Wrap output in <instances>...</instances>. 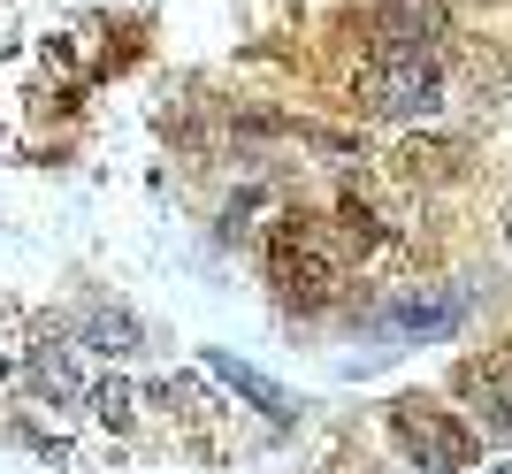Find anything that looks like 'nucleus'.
Instances as JSON below:
<instances>
[{"label": "nucleus", "instance_id": "8", "mask_svg": "<svg viewBox=\"0 0 512 474\" xmlns=\"http://www.w3.org/2000/svg\"><path fill=\"white\" fill-rule=\"evenodd\" d=\"M467 291H451V299H406V306H390V329L398 337H444V329L467 322Z\"/></svg>", "mask_w": 512, "mask_h": 474}, {"label": "nucleus", "instance_id": "5", "mask_svg": "<svg viewBox=\"0 0 512 474\" xmlns=\"http://www.w3.org/2000/svg\"><path fill=\"white\" fill-rule=\"evenodd\" d=\"M375 39L383 46H436L444 39V0H375Z\"/></svg>", "mask_w": 512, "mask_h": 474}, {"label": "nucleus", "instance_id": "3", "mask_svg": "<svg viewBox=\"0 0 512 474\" xmlns=\"http://www.w3.org/2000/svg\"><path fill=\"white\" fill-rule=\"evenodd\" d=\"M23 383H31L39 406H77V398H92V375H85V360H77V337L39 322L31 345H23Z\"/></svg>", "mask_w": 512, "mask_h": 474}, {"label": "nucleus", "instance_id": "10", "mask_svg": "<svg viewBox=\"0 0 512 474\" xmlns=\"http://www.w3.org/2000/svg\"><path fill=\"white\" fill-rule=\"evenodd\" d=\"M92 345L100 352H138V322H130V314H92Z\"/></svg>", "mask_w": 512, "mask_h": 474}, {"label": "nucleus", "instance_id": "12", "mask_svg": "<svg viewBox=\"0 0 512 474\" xmlns=\"http://www.w3.org/2000/svg\"><path fill=\"white\" fill-rule=\"evenodd\" d=\"M505 253H512V215H505Z\"/></svg>", "mask_w": 512, "mask_h": 474}, {"label": "nucleus", "instance_id": "11", "mask_svg": "<svg viewBox=\"0 0 512 474\" xmlns=\"http://www.w3.org/2000/svg\"><path fill=\"white\" fill-rule=\"evenodd\" d=\"M8 375H23V360H16L8 345H0V383H8Z\"/></svg>", "mask_w": 512, "mask_h": 474}, {"label": "nucleus", "instance_id": "1", "mask_svg": "<svg viewBox=\"0 0 512 474\" xmlns=\"http://www.w3.org/2000/svg\"><path fill=\"white\" fill-rule=\"evenodd\" d=\"M352 100L383 123H413V115H436L444 100V69H436V46H375V62L352 77Z\"/></svg>", "mask_w": 512, "mask_h": 474}, {"label": "nucleus", "instance_id": "9", "mask_svg": "<svg viewBox=\"0 0 512 474\" xmlns=\"http://www.w3.org/2000/svg\"><path fill=\"white\" fill-rule=\"evenodd\" d=\"M85 406L92 413H100V421H107V429H138V390H130L123 383V375H107V383H92V398H85Z\"/></svg>", "mask_w": 512, "mask_h": 474}, {"label": "nucleus", "instance_id": "4", "mask_svg": "<svg viewBox=\"0 0 512 474\" xmlns=\"http://www.w3.org/2000/svg\"><path fill=\"white\" fill-rule=\"evenodd\" d=\"M390 429H398V444H406L413 459H421V474H459L474 459V436L451 421V413L421 406V398H406V406H390Z\"/></svg>", "mask_w": 512, "mask_h": 474}, {"label": "nucleus", "instance_id": "6", "mask_svg": "<svg viewBox=\"0 0 512 474\" xmlns=\"http://www.w3.org/2000/svg\"><path fill=\"white\" fill-rule=\"evenodd\" d=\"M459 398H474V413H482L490 429H512V367L505 360L459 367Z\"/></svg>", "mask_w": 512, "mask_h": 474}, {"label": "nucleus", "instance_id": "2", "mask_svg": "<svg viewBox=\"0 0 512 474\" xmlns=\"http://www.w3.org/2000/svg\"><path fill=\"white\" fill-rule=\"evenodd\" d=\"M268 283H276L299 314L329 306L344 291V260H337V245H329V230L306 222V215H283L276 237H268Z\"/></svg>", "mask_w": 512, "mask_h": 474}, {"label": "nucleus", "instance_id": "7", "mask_svg": "<svg viewBox=\"0 0 512 474\" xmlns=\"http://www.w3.org/2000/svg\"><path fill=\"white\" fill-rule=\"evenodd\" d=\"M207 367H214V375H222V383L237 390V398H253V406L268 413V421H291V398H283V390L268 383L260 367H245V360H237V352H222V345H214V352H207Z\"/></svg>", "mask_w": 512, "mask_h": 474}, {"label": "nucleus", "instance_id": "13", "mask_svg": "<svg viewBox=\"0 0 512 474\" xmlns=\"http://www.w3.org/2000/svg\"><path fill=\"white\" fill-rule=\"evenodd\" d=\"M497 474H512V467H497Z\"/></svg>", "mask_w": 512, "mask_h": 474}]
</instances>
